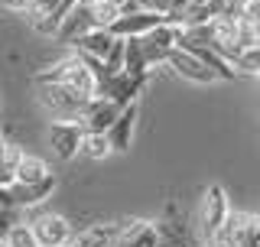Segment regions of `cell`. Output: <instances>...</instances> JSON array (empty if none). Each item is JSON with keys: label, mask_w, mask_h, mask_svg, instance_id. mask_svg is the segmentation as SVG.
Wrapping results in <instances>:
<instances>
[{"label": "cell", "mask_w": 260, "mask_h": 247, "mask_svg": "<svg viewBox=\"0 0 260 247\" xmlns=\"http://www.w3.org/2000/svg\"><path fill=\"white\" fill-rule=\"evenodd\" d=\"M36 95H39V104L55 120H78L85 114V104H88L85 95H78L75 88L59 85V81H36Z\"/></svg>", "instance_id": "obj_1"}, {"label": "cell", "mask_w": 260, "mask_h": 247, "mask_svg": "<svg viewBox=\"0 0 260 247\" xmlns=\"http://www.w3.org/2000/svg\"><path fill=\"white\" fill-rule=\"evenodd\" d=\"M36 81H59V85H65V88H75V91L85 95V98H94V85H98V81H94V72L78 59L75 49H72L69 59H62V62H55L52 69L39 72Z\"/></svg>", "instance_id": "obj_2"}, {"label": "cell", "mask_w": 260, "mask_h": 247, "mask_svg": "<svg viewBox=\"0 0 260 247\" xmlns=\"http://www.w3.org/2000/svg\"><path fill=\"white\" fill-rule=\"evenodd\" d=\"M176 26L173 23H156L150 33H143L140 36V46H143V55H146V65L150 69H156V65H162V62H169V52L176 49Z\"/></svg>", "instance_id": "obj_3"}, {"label": "cell", "mask_w": 260, "mask_h": 247, "mask_svg": "<svg viewBox=\"0 0 260 247\" xmlns=\"http://www.w3.org/2000/svg\"><path fill=\"white\" fill-rule=\"evenodd\" d=\"M143 88H146V78H134V75H127V72H117V75L104 78L101 85L94 88V95L108 98V101L120 104V108H127V104L137 101V95H140Z\"/></svg>", "instance_id": "obj_4"}, {"label": "cell", "mask_w": 260, "mask_h": 247, "mask_svg": "<svg viewBox=\"0 0 260 247\" xmlns=\"http://www.w3.org/2000/svg\"><path fill=\"white\" fill-rule=\"evenodd\" d=\"M29 228H32V234H36V241L39 247H65L72 241V225L65 221L62 215H52V211H43V215H36L29 221Z\"/></svg>", "instance_id": "obj_5"}, {"label": "cell", "mask_w": 260, "mask_h": 247, "mask_svg": "<svg viewBox=\"0 0 260 247\" xmlns=\"http://www.w3.org/2000/svg\"><path fill=\"white\" fill-rule=\"evenodd\" d=\"M88 29H94V13H91V7H88V0H78V4L65 13V20L55 26L52 36L65 46H75Z\"/></svg>", "instance_id": "obj_6"}, {"label": "cell", "mask_w": 260, "mask_h": 247, "mask_svg": "<svg viewBox=\"0 0 260 247\" xmlns=\"http://www.w3.org/2000/svg\"><path fill=\"white\" fill-rule=\"evenodd\" d=\"M81 137H85V127L78 120H55L49 127V146L59 160H72L78 156V146H81Z\"/></svg>", "instance_id": "obj_7"}, {"label": "cell", "mask_w": 260, "mask_h": 247, "mask_svg": "<svg viewBox=\"0 0 260 247\" xmlns=\"http://www.w3.org/2000/svg\"><path fill=\"white\" fill-rule=\"evenodd\" d=\"M231 215V208H228V195L221 186H208L205 192V202H202V231L205 237L224 231V221Z\"/></svg>", "instance_id": "obj_8"}, {"label": "cell", "mask_w": 260, "mask_h": 247, "mask_svg": "<svg viewBox=\"0 0 260 247\" xmlns=\"http://www.w3.org/2000/svg\"><path fill=\"white\" fill-rule=\"evenodd\" d=\"M124 111L120 104H114V101H108V98H88V104H85V114L78 117V123L85 130H98V134H108V127L114 120H117V114Z\"/></svg>", "instance_id": "obj_9"}, {"label": "cell", "mask_w": 260, "mask_h": 247, "mask_svg": "<svg viewBox=\"0 0 260 247\" xmlns=\"http://www.w3.org/2000/svg\"><path fill=\"white\" fill-rule=\"evenodd\" d=\"M169 65H173V69H176L182 78L199 81V85H211V81H218V78H215V72H211L195 52H189V49H182V46H176L173 52H169Z\"/></svg>", "instance_id": "obj_10"}, {"label": "cell", "mask_w": 260, "mask_h": 247, "mask_svg": "<svg viewBox=\"0 0 260 247\" xmlns=\"http://www.w3.org/2000/svg\"><path fill=\"white\" fill-rule=\"evenodd\" d=\"M162 20H166V16H162V13H153V10H130V13H120L108 29L114 33V36L127 39V36H143V33H150Z\"/></svg>", "instance_id": "obj_11"}, {"label": "cell", "mask_w": 260, "mask_h": 247, "mask_svg": "<svg viewBox=\"0 0 260 247\" xmlns=\"http://www.w3.org/2000/svg\"><path fill=\"white\" fill-rule=\"evenodd\" d=\"M52 189H55V176L43 179V182H20V179H13L7 186V192H10L13 208H29V205H39L43 199H49Z\"/></svg>", "instance_id": "obj_12"}, {"label": "cell", "mask_w": 260, "mask_h": 247, "mask_svg": "<svg viewBox=\"0 0 260 247\" xmlns=\"http://www.w3.org/2000/svg\"><path fill=\"white\" fill-rule=\"evenodd\" d=\"M134 127H137V108H134V104H127V108L117 114V120L108 127L111 150H117V153L130 150V143H134Z\"/></svg>", "instance_id": "obj_13"}, {"label": "cell", "mask_w": 260, "mask_h": 247, "mask_svg": "<svg viewBox=\"0 0 260 247\" xmlns=\"http://www.w3.org/2000/svg\"><path fill=\"white\" fill-rule=\"evenodd\" d=\"M124 72H127V75H134V78H150V65H146L140 36H127V46H124Z\"/></svg>", "instance_id": "obj_14"}, {"label": "cell", "mask_w": 260, "mask_h": 247, "mask_svg": "<svg viewBox=\"0 0 260 247\" xmlns=\"http://www.w3.org/2000/svg\"><path fill=\"white\" fill-rule=\"evenodd\" d=\"M111 43H114V33H111L108 26H94V29H88L72 49H85V52H91V55H98V59H104V55H108V49H111Z\"/></svg>", "instance_id": "obj_15"}, {"label": "cell", "mask_w": 260, "mask_h": 247, "mask_svg": "<svg viewBox=\"0 0 260 247\" xmlns=\"http://www.w3.org/2000/svg\"><path fill=\"white\" fill-rule=\"evenodd\" d=\"M49 176H52V169H49V163L39 160V156L23 153L20 163H16V179H20V182H43Z\"/></svg>", "instance_id": "obj_16"}, {"label": "cell", "mask_w": 260, "mask_h": 247, "mask_svg": "<svg viewBox=\"0 0 260 247\" xmlns=\"http://www.w3.org/2000/svg\"><path fill=\"white\" fill-rule=\"evenodd\" d=\"M81 156H88V160H104L111 150V140L108 134H98V130H85V137H81V146H78Z\"/></svg>", "instance_id": "obj_17"}, {"label": "cell", "mask_w": 260, "mask_h": 247, "mask_svg": "<svg viewBox=\"0 0 260 247\" xmlns=\"http://www.w3.org/2000/svg\"><path fill=\"white\" fill-rule=\"evenodd\" d=\"M55 4H59V0H26V10H23V13L29 16V23H32L36 29H43L46 20H49V16H52V10H55Z\"/></svg>", "instance_id": "obj_18"}, {"label": "cell", "mask_w": 260, "mask_h": 247, "mask_svg": "<svg viewBox=\"0 0 260 247\" xmlns=\"http://www.w3.org/2000/svg\"><path fill=\"white\" fill-rule=\"evenodd\" d=\"M4 244H7V247H39L36 234H32V228H29V225H23V221H16L10 231H7Z\"/></svg>", "instance_id": "obj_19"}, {"label": "cell", "mask_w": 260, "mask_h": 247, "mask_svg": "<svg viewBox=\"0 0 260 247\" xmlns=\"http://www.w3.org/2000/svg\"><path fill=\"white\" fill-rule=\"evenodd\" d=\"M124 46H127V39L114 36L108 55H104V69H108V75H117V72H124Z\"/></svg>", "instance_id": "obj_20"}, {"label": "cell", "mask_w": 260, "mask_h": 247, "mask_svg": "<svg viewBox=\"0 0 260 247\" xmlns=\"http://www.w3.org/2000/svg\"><path fill=\"white\" fill-rule=\"evenodd\" d=\"M234 69L238 72H260V46H247V49H241V55L234 59Z\"/></svg>", "instance_id": "obj_21"}, {"label": "cell", "mask_w": 260, "mask_h": 247, "mask_svg": "<svg viewBox=\"0 0 260 247\" xmlns=\"http://www.w3.org/2000/svg\"><path fill=\"white\" fill-rule=\"evenodd\" d=\"M13 225H16V208H0V241L7 237Z\"/></svg>", "instance_id": "obj_22"}, {"label": "cell", "mask_w": 260, "mask_h": 247, "mask_svg": "<svg viewBox=\"0 0 260 247\" xmlns=\"http://www.w3.org/2000/svg\"><path fill=\"white\" fill-rule=\"evenodd\" d=\"M13 179H16V172L7 166V163H0V189H7V186L13 182Z\"/></svg>", "instance_id": "obj_23"}, {"label": "cell", "mask_w": 260, "mask_h": 247, "mask_svg": "<svg viewBox=\"0 0 260 247\" xmlns=\"http://www.w3.org/2000/svg\"><path fill=\"white\" fill-rule=\"evenodd\" d=\"M0 208H13V202H10V192H7V189H0Z\"/></svg>", "instance_id": "obj_24"}, {"label": "cell", "mask_w": 260, "mask_h": 247, "mask_svg": "<svg viewBox=\"0 0 260 247\" xmlns=\"http://www.w3.org/2000/svg\"><path fill=\"white\" fill-rule=\"evenodd\" d=\"M4 7H10V10H26V0H4Z\"/></svg>", "instance_id": "obj_25"}, {"label": "cell", "mask_w": 260, "mask_h": 247, "mask_svg": "<svg viewBox=\"0 0 260 247\" xmlns=\"http://www.w3.org/2000/svg\"><path fill=\"white\" fill-rule=\"evenodd\" d=\"M189 4H211V0H189Z\"/></svg>", "instance_id": "obj_26"}, {"label": "cell", "mask_w": 260, "mask_h": 247, "mask_svg": "<svg viewBox=\"0 0 260 247\" xmlns=\"http://www.w3.org/2000/svg\"><path fill=\"white\" fill-rule=\"evenodd\" d=\"M4 146H7V143H4V140H0V156H4Z\"/></svg>", "instance_id": "obj_27"}, {"label": "cell", "mask_w": 260, "mask_h": 247, "mask_svg": "<svg viewBox=\"0 0 260 247\" xmlns=\"http://www.w3.org/2000/svg\"><path fill=\"white\" fill-rule=\"evenodd\" d=\"M0 247H4V241H0Z\"/></svg>", "instance_id": "obj_28"}, {"label": "cell", "mask_w": 260, "mask_h": 247, "mask_svg": "<svg viewBox=\"0 0 260 247\" xmlns=\"http://www.w3.org/2000/svg\"><path fill=\"white\" fill-rule=\"evenodd\" d=\"M257 75H260V72H257Z\"/></svg>", "instance_id": "obj_29"}, {"label": "cell", "mask_w": 260, "mask_h": 247, "mask_svg": "<svg viewBox=\"0 0 260 247\" xmlns=\"http://www.w3.org/2000/svg\"><path fill=\"white\" fill-rule=\"evenodd\" d=\"M4 247H7V244H4Z\"/></svg>", "instance_id": "obj_30"}]
</instances>
